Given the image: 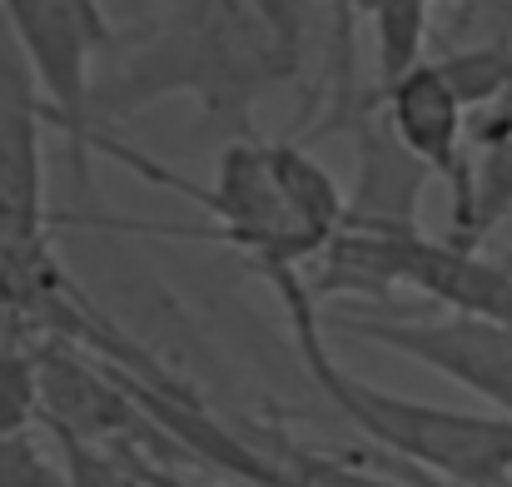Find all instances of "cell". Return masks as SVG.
Listing matches in <instances>:
<instances>
[{"label":"cell","instance_id":"8992f818","mask_svg":"<svg viewBox=\"0 0 512 487\" xmlns=\"http://www.w3.org/2000/svg\"><path fill=\"white\" fill-rule=\"evenodd\" d=\"M45 125V90L0 15V239H50Z\"/></svg>","mask_w":512,"mask_h":487},{"label":"cell","instance_id":"30bf717a","mask_svg":"<svg viewBox=\"0 0 512 487\" xmlns=\"http://www.w3.org/2000/svg\"><path fill=\"white\" fill-rule=\"evenodd\" d=\"M35 328L15 314L0 324V438L35 433L45 423V388H40V358H35Z\"/></svg>","mask_w":512,"mask_h":487},{"label":"cell","instance_id":"9c48e42d","mask_svg":"<svg viewBox=\"0 0 512 487\" xmlns=\"http://www.w3.org/2000/svg\"><path fill=\"white\" fill-rule=\"evenodd\" d=\"M234 428L284 473V487H413L403 478H388V473H373L353 458H339V453H319V448H304L294 443L284 428L274 423H254V418H234Z\"/></svg>","mask_w":512,"mask_h":487},{"label":"cell","instance_id":"3957f363","mask_svg":"<svg viewBox=\"0 0 512 487\" xmlns=\"http://www.w3.org/2000/svg\"><path fill=\"white\" fill-rule=\"evenodd\" d=\"M0 15L25 50L50 125L65 135L75 194H90V155L100 140L95 125V55L115 45V25L100 0H0Z\"/></svg>","mask_w":512,"mask_h":487},{"label":"cell","instance_id":"8fae6325","mask_svg":"<svg viewBox=\"0 0 512 487\" xmlns=\"http://www.w3.org/2000/svg\"><path fill=\"white\" fill-rule=\"evenodd\" d=\"M428 10L433 0H373L368 25H373V95L388 90L393 80H403L413 65H423V45H428Z\"/></svg>","mask_w":512,"mask_h":487},{"label":"cell","instance_id":"5bb4252c","mask_svg":"<svg viewBox=\"0 0 512 487\" xmlns=\"http://www.w3.org/2000/svg\"><path fill=\"white\" fill-rule=\"evenodd\" d=\"M125 458H130V468L140 473L145 487H199V483H189L179 468H170V463H150V458H140V453H125Z\"/></svg>","mask_w":512,"mask_h":487},{"label":"cell","instance_id":"7a4b0ae2","mask_svg":"<svg viewBox=\"0 0 512 487\" xmlns=\"http://www.w3.org/2000/svg\"><path fill=\"white\" fill-rule=\"evenodd\" d=\"M269 284L284 304L289 338L314 388L329 398V408L348 428H358L388 458L448 487H512V418L463 413V408H443V403H423V398H403L378 383H363L358 373L334 363L324 343V304L309 294L304 269H279L269 274Z\"/></svg>","mask_w":512,"mask_h":487},{"label":"cell","instance_id":"52a82bcc","mask_svg":"<svg viewBox=\"0 0 512 487\" xmlns=\"http://www.w3.org/2000/svg\"><path fill=\"white\" fill-rule=\"evenodd\" d=\"M348 135L358 145V179L348 189L343 224H353V229H423L418 204H423L433 169L403 150V140L388 130L378 100L363 105V115L348 125Z\"/></svg>","mask_w":512,"mask_h":487},{"label":"cell","instance_id":"277c9868","mask_svg":"<svg viewBox=\"0 0 512 487\" xmlns=\"http://www.w3.org/2000/svg\"><path fill=\"white\" fill-rule=\"evenodd\" d=\"M324 333H343L423 363L428 373L468 388L493 413L512 418V324L483 314L443 319H378V314H324Z\"/></svg>","mask_w":512,"mask_h":487},{"label":"cell","instance_id":"9a60e30c","mask_svg":"<svg viewBox=\"0 0 512 487\" xmlns=\"http://www.w3.org/2000/svg\"><path fill=\"white\" fill-rule=\"evenodd\" d=\"M503 264H508V269H512V254H508V259H503Z\"/></svg>","mask_w":512,"mask_h":487},{"label":"cell","instance_id":"6da1fadb","mask_svg":"<svg viewBox=\"0 0 512 487\" xmlns=\"http://www.w3.org/2000/svg\"><path fill=\"white\" fill-rule=\"evenodd\" d=\"M299 45L264 0H160V15L95 80V125L135 120L160 100H194L199 130L249 140L254 105L304 75Z\"/></svg>","mask_w":512,"mask_h":487},{"label":"cell","instance_id":"7c38bea8","mask_svg":"<svg viewBox=\"0 0 512 487\" xmlns=\"http://www.w3.org/2000/svg\"><path fill=\"white\" fill-rule=\"evenodd\" d=\"M45 433H50L55 448H60L65 483L70 487H145L125 453L100 448V443H85V438H75V433H55V428H45Z\"/></svg>","mask_w":512,"mask_h":487},{"label":"cell","instance_id":"ba28073f","mask_svg":"<svg viewBox=\"0 0 512 487\" xmlns=\"http://www.w3.org/2000/svg\"><path fill=\"white\" fill-rule=\"evenodd\" d=\"M473 145V249L512 214V95L468 115Z\"/></svg>","mask_w":512,"mask_h":487},{"label":"cell","instance_id":"4fadbf2b","mask_svg":"<svg viewBox=\"0 0 512 487\" xmlns=\"http://www.w3.org/2000/svg\"><path fill=\"white\" fill-rule=\"evenodd\" d=\"M0 487H70L55 438L45 433H10L0 438Z\"/></svg>","mask_w":512,"mask_h":487},{"label":"cell","instance_id":"5b68a950","mask_svg":"<svg viewBox=\"0 0 512 487\" xmlns=\"http://www.w3.org/2000/svg\"><path fill=\"white\" fill-rule=\"evenodd\" d=\"M388 130L403 140L408 155L433 169V179L448 184V239L473 249V155H468V110L438 60L413 65L403 80L373 95Z\"/></svg>","mask_w":512,"mask_h":487}]
</instances>
